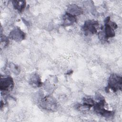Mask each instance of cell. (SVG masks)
<instances>
[{"instance_id": "6da1fadb", "label": "cell", "mask_w": 122, "mask_h": 122, "mask_svg": "<svg viewBox=\"0 0 122 122\" xmlns=\"http://www.w3.org/2000/svg\"><path fill=\"white\" fill-rule=\"evenodd\" d=\"M96 98L99 101L95 103L93 107L94 111L95 112L106 118H111L114 114V112L113 111L107 110L104 108L106 102L104 98L100 93L96 94Z\"/></svg>"}, {"instance_id": "7a4b0ae2", "label": "cell", "mask_w": 122, "mask_h": 122, "mask_svg": "<svg viewBox=\"0 0 122 122\" xmlns=\"http://www.w3.org/2000/svg\"><path fill=\"white\" fill-rule=\"evenodd\" d=\"M122 76L116 73H112L110 76L108 85L105 88L106 92H108L110 89L112 90L114 92L122 90Z\"/></svg>"}, {"instance_id": "3957f363", "label": "cell", "mask_w": 122, "mask_h": 122, "mask_svg": "<svg viewBox=\"0 0 122 122\" xmlns=\"http://www.w3.org/2000/svg\"><path fill=\"white\" fill-rule=\"evenodd\" d=\"M40 104L43 109L49 111H54L57 108L56 100L51 95H47L41 98Z\"/></svg>"}, {"instance_id": "277c9868", "label": "cell", "mask_w": 122, "mask_h": 122, "mask_svg": "<svg viewBox=\"0 0 122 122\" xmlns=\"http://www.w3.org/2000/svg\"><path fill=\"white\" fill-rule=\"evenodd\" d=\"M104 29L103 33L106 41L109 38L113 37L115 36L114 30L117 28V25L116 23L110 20V17H107L104 20Z\"/></svg>"}, {"instance_id": "5b68a950", "label": "cell", "mask_w": 122, "mask_h": 122, "mask_svg": "<svg viewBox=\"0 0 122 122\" xmlns=\"http://www.w3.org/2000/svg\"><path fill=\"white\" fill-rule=\"evenodd\" d=\"M99 26L97 21L94 20H86L81 28V30L86 36L93 35L97 33V28Z\"/></svg>"}, {"instance_id": "8992f818", "label": "cell", "mask_w": 122, "mask_h": 122, "mask_svg": "<svg viewBox=\"0 0 122 122\" xmlns=\"http://www.w3.org/2000/svg\"><path fill=\"white\" fill-rule=\"evenodd\" d=\"M14 87V81L11 77L7 76L5 77H1L0 81V88L1 92H9Z\"/></svg>"}, {"instance_id": "52a82bcc", "label": "cell", "mask_w": 122, "mask_h": 122, "mask_svg": "<svg viewBox=\"0 0 122 122\" xmlns=\"http://www.w3.org/2000/svg\"><path fill=\"white\" fill-rule=\"evenodd\" d=\"M25 33L20 28L16 27L10 31L9 37L17 42H20L25 38Z\"/></svg>"}, {"instance_id": "ba28073f", "label": "cell", "mask_w": 122, "mask_h": 122, "mask_svg": "<svg viewBox=\"0 0 122 122\" xmlns=\"http://www.w3.org/2000/svg\"><path fill=\"white\" fill-rule=\"evenodd\" d=\"M95 102L92 98L89 97H84L83 99L82 104H78L77 106V109L78 110H89L91 107H93Z\"/></svg>"}, {"instance_id": "9c48e42d", "label": "cell", "mask_w": 122, "mask_h": 122, "mask_svg": "<svg viewBox=\"0 0 122 122\" xmlns=\"http://www.w3.org/2000/svg\"><path fill=\"white\" fill-rule=\"evenodd\" d=\"M63 23L62 26L64 27H68L72 25L77 21L76 16L71 15L66 12L63 16Z\"/></svg>"}, {"instance_id": "30bf717a", "label": "cell", "mask_w": 122, "mask_h": 122, "mask_svg": "<svg viewBox=\"0 0 122 122\" xmlns=\"http://www.w3.org/2000/svg\"><path fill=\"white\" fill-rule=\"evenodd\" d=\"M29 81L30 84L33 87H39L42 85L40 76L36 72L31 75Z\"/></svg>"}, {"instance_id": "8fae6325", "label": "cell", "mask_w": 122, "mask_h": 122, "mask_svg": "<svg viewBox=\"0 0 122 122\" xmlns=\"http://www.w3.org/2000/svg\"><path fill=\"white\" fill-rule=\"evenodd\" d=\"M67 12L74 16H78L83 13V10L81 7L76 4H70L68 6Z\"/></svg>"}, {"instance_id": "7c38bea8", "label": "cell", "mask_w": 122, "mask_h": 122, "mask_svg": "<svg viewBox=\"0 0 122 122\" xmlns=\"http://www.w3.org/2000/svg\"><path fill=\"white\" fill-rule=\"evenodd\" d=\"M12 3L14 8L17 10L19 12H22L26 5V2L25 0H14L12 1Z\"/></svg>"}, {"instance_id": "4fadbf2b", "label": "cell", "mask_w": 122, "mask_h": 122, "mask_svg": "<svg viewBox=\"0 0 122 122\" xmlns=\"http://www.w3.org/2000/svg\"><path fill=\"white\" fill-rule=\"evenodd\" d=\"M9 68L10 71L11 72H12V73H13L14 74L18 75L20 73V70L19 69V67L16 64H14L12 63H10L9 64Z\"/></svg>"}, {"instance_id": "5bb4252c", "label": "cell", "mask_w": 122, "mask_h": 122, "mask_svg": "<svg viewBox=\"0 0 122 122\" xmlns=\"http://www.w3.org/2000/svg\"><path fill=\"white\" fill-rule=\"evenodd\" d=\"M3 42L4 43V44H3L2 46H1V48H2V47L4 48L5 46H6L8 45L9 43V40L8 38L5 35H1V43H2Z\"/></svg>"}]
</instances>
